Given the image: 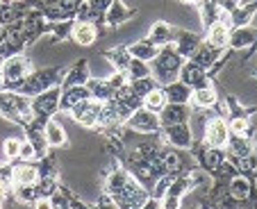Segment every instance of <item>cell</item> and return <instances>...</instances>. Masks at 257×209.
I'll return each mask as SVG.
<instances>
[{
    "label": "cell",
    "mask_w": 257,
    "mask_h": 209,
    "mask_svg": "<svg viewBox=\"0 0 257 209\" xmlns=\"http://www.w3.org/2000/svg\"><path fill=\"white\" fill-rule=\"evenodd\" d=\"M32 155H34V148L30 146V143H21V152H19V157H23V159H30Z\"/></svg>",
    "instance_id": "13"
},
{
    "label": "cell",
    "mask_w": 257,
    "mask_h": 209,
    "mask_svg": "<svg viewBox=\"0 0 257 209\" xmlns=\"http://www.w3.org/2000/svg\"><path fill=\"white\" fill-rule=\"evenodd\" d=\"M0 209H3V207H0Z\"/></svg>",
    "instance_id": "17"
},
{
    "label": "cell",
    "mask_w": 257,
    "mask_h": 209,
    "mask_svg": "<svg viewBox=\"0 0 257 209\" xmlns=\"http://www.w3.org/2000/svg\"><path fill=\"white\" fill-rule=\"evenodd\" d=\"M98 114H100V105L98 102H80L78 107H75V112H73V118L89 127L96 123Z\"/></svg>",
    "instance_id": "3"
},
{
    "label": "cell",
    "mask_w": 257,
    "mask_h": 209,
    "mask_svg": "<svg viewBox=\"0 0 257 209\" xmlns=\"http://www.w3.org/2000/svg\"><path fill=\"white\" fill-rule=\"evenodd\" d=\"M178 207H180V200L178 198H166L164 209H178Z\"/></svg>",
    "instance_id": "15"
},
{
    "label": "cell",
    "mask_w": 257,
    "mask_h": 209,
    "mask_svg": "<svg viewBox=\"0 0 257 209\" xmlns=\"http://www.w3.org/2000/svg\"><path fill=\"white\" fill-rule=\"evenodd\" d=\"M3 193H5V182L0 180V198H3Z\"/></svg>",
    "instance_id": "16"
},
{
    "label": "cell",
    "mask_w": 257,
    "mask_h": 209,
    "mask_svg": "<svg viewBox=\"0 0 257 209\" xmlns=\"http://www.w3.org/2000/svg\"><path fill=\"white\" fill-rule=\"evenodd\" d=\"M44 136H46V141H48V146H64L66 143V132H64V127L57 121H48Z\"/></svg>",
    "instance_id": "5"
},
{
    "label": "cell",
    "mask_w": 257,
    "mask_h": 209,
    "mask_svg": "<svg viewBox=\"0 0 257 209\" xmlns=\"http://www.w3.org/2000/svg\"><path fill=\"white\" fill-rule=\"evenodd\" d=\"M21 152V141L19 139H7L5 143H3V155L7 157V159H16Z\"/></svg>",
    "instance_id": "11"
},
{
    "label": "cell",
    "mask_w": 257,
    "mask_h": 209,
    "mask_svg": "<svg viewBox=\"0 0 257 209\" xmlns=\"http://www.w3.org/2000/svg\"><path fill=\"white\" fill-rule=\"evenodd\" d=\"M164 105H166V93L162 89H151L146 93V109L148 112H160V109H164Z\"/></svg>",
    "instance_id": "7"
},
{
    "label": "cell",
    "mask_w": 257,
    "mask_h": 209,
    "mask_svg": "<svg viewBox=\"0 0 257 209\" xmlns=\"http://www.w3.org/2000/svg\"><path fill=\"white\" fill-rule=\"evenodd\" d=\"M28 73V62H25L23 57H12L10 62L5 64V75L12 80L16 78H23V75Z\"/></svg>",
    "instance_id": "8"
},
{
    "label": "cell",
    "mask_w": 257,
    "mask_h": 209,
    "mask_svg": "<svg viewBox=\"0 0 257 209\" xmlns=\"http://www.w3.org/2000/svg\"><path fill=\"white\" fill-rule=\"evenodd\" d=\"M37 180H39V170L30 164L16 166V168L12 170V182H14L16 186H32V184H37Z\"/></svg>",
    "instance_id": "2"
},
{
    "label": "cell",
    "mask_w": 257,
    "mask_h": 209,
    "mask_svg": "<svg viewBox=\"0 0 257 209\" xmlns=\"http://www.w3.org/2000/svg\"><path fill=\"white\" fill-rule=\"evenodd\" d=\"M34 209H53V200L50 198H39L34 202Z\"/></svg>",
    "instance_id": "14"
},
{
    "label": "cell",
    "mask_w": 257,
    "mask_h": 209,
    "mask_svg": "<svg viewBox=\"0 0 257 209\" xmlns=\"http://www.w3.org/2000/svg\"><path fill=\"white\" fill-rule=\"evenodd\" d=\"M73 41L80 46H91L96 41V28H93V23L82 21V23L75 25L73 28Z\"/></svg>",
    "instance_id": "4"
},
{
    "label": "cell",
    "mask_w": 257,
    "mask_h": 209,
    "mask_svg": "<svg viewBox=\"0 0 257 209\" xmlns=\"http://www.w3.org/2000/svg\"><path fill=\"white\" fill-rule=\"evenodd\" d=\"M135 127H137V130H155V127H157L155 112H151V114H148V116H146V114L141 112L139 116L135 118Z\"/></svg>",
    "instance_id": "10"
},
{
    "label": "cell",
    "mask_w": 257,
    "mask_h": 209,
    "mask_svg": "<svg viewBox=\"0 0 257 209\" xmlns=\"http://www.w3.org/2000/svg\"><path fill=\"white\" fill-rule=\"evenodd\" d=\"M209 44L214 46V48H223L225 44L230 41V34H228V28H225L223 23H214L212 28H209Z\"/></svg>",
    "instance_id": "6"
},
{
    "label": "cell",
    "mask_w": 257,
    "mask_h": 209,
    "mask_svg": "<svg viewBox=\"0 0 257 209\" xmlns=\"http://www.w3.org/2000/svg\"><path fill=\"white\" fill-rule=\"evenodd\" d=\"M228 134H230V127L225 125V121H221V118H214V121L207 125V143L209 146H216V148L225 146Z\"/></svg>",
    "instance_id": "1"
},
{
    "label": "cell",
    "mask_w": 257,
    "mask_h": 209,
    "mask_svg": "<svg viewBox=\"0 0 257 209\" xmlns=\"http://www.w3.org/2000/svg\"><path fill=\"white\" fill-rule=\"evenodd\" d=\"M194 100L198 102L200 107H212L214 102H216V93H214L212 89H198V91L194 93Z\"/></svg>",
    "instance_id": "9"
},
{
    "label": "cell",
    "mask_w": 257,
    "mask_h": 209,
    "mask_svg": "<svg viewBox=\"0 0 257 209\" xmlns=\"http://www.w3.org/2000/svg\"><path fill=\"white\" fill-rule=\"evenodd\" d=\"M246 127H248V123L243 121V118H234V121L230 123V130H232L234 134H243V132H246Z\"/></svg>",
    "instance_id": "12"
}]
</instances>
